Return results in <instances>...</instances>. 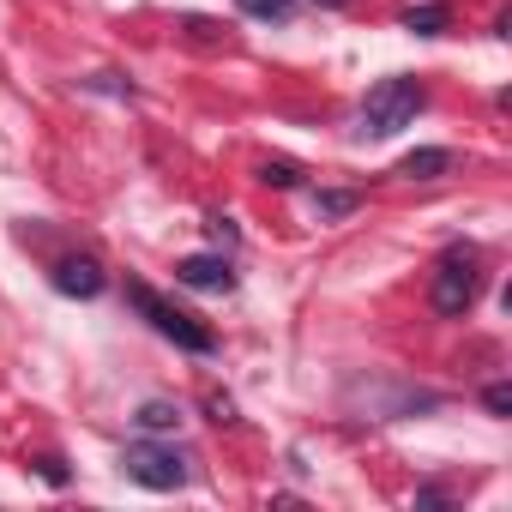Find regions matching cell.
Here are the masks:
<instances>
[{"label":"cell","instance_id":"2","mask_svg":"<svg viewBox=\"0 0 512 512\" xmlns=\"http://www.w3.org/2000/svg\"><path fill=\"white\" fill-rule=\"evenodd\" d=\"M127 302H133V308L151 320V332H157V338H169L175 350H187V356H211V350H217L211 326H199L193 314H181L175 302H163L151 284H127Z\"/></svg>","mask_w":512,"mask_h":512},{"label":"cell","instance_id":"14","mask_svg":"<svg viewBox=\"0 0 512 512\" xmlns=\"http://www.w3.org/2000/svg\"><path fill=\"white\" fill-rule=\"evenodd\" d=\"M37 470H43V482H55V488H61V482H67V464H61V458H55V452H49V458H37Z\"/></svg>","mask_w":512,"mask_h":512},{"label":"cell","instance_id":"15","mask_svg":"<svg viewBox=\"0 0 512 512\" xmlns=\"http://www.w3.org/2000/svg\"><path fill=\"white\" fill-rule=\"evenodd\" d=\"M211 241H223V247H235V223H229V217H211Z\"/></svg>","mask_w":512,"mask_h":512},{"label":"cell","instance_id":"12","mask_svg":"<svg viewBox=\"0 0 512 512\" xmlns=\"http://www.w3.org/2000/svg\"><path fill=\"white\" fill-rule=\"evenodd\" d=\"M356 205H362L356 193H332V187H326V193H314V211H320V217H350Z\"/></svg>","mask_w":512,"mask_h":512},{"label":"cell","instance_id":"17","mask_svg":"<svg viewBox=\"0 0 512 512\" xmlns=\"http://www.w3.org/2000/svg\"><path fill=\"white\" fill-rule=\"evenodd\" d=\"M320 7H344V0H320Z\"/></svg>","mask_w":512,"mask_h":512},{"label":"cell","instance_id":"8","mask_svg":"<svg viewBox=\"0 0 512 512\" xmlns=\"http://www.w3.org/2000/svg\"><path fill=\"white\" fill-rule=\"evenodd\" d=\"M452 25V13L440 7V0H416V7H404V31H416V37H440Z\"/></svg>","mask_w":512,"mask_h":512},{"label":"cell","instance_id":"9","mask_svg":"<svg viewBox=\"0 0 512 512\" xmlns=\"http://www.w3.org/2000/svg\"><path fill=\"white\" fill-rule=\"evenodd\" d=\"M145 434H175L181 428V410L169 404V398H151V404H139V416H133Z\"/></svg>","mask_w":512,"mask_h":512},{"label":"cell","instance_id":"11","mask_svg":"<svg viewBox=\"0 0 512 512\" xmlns=\"http://www.w3.org/2000/svg\"><path fill=\"white\" fill-rule=\"evenodd\" d=\"M235 7H241L247 19H272V25H284V19L296 13V0H235Z\"/></svg>","mask_w":512,"mask_h":512},{"label":"cell","instance_id":"4","mask_svg":"<svg viewBox=\"0 0 512 512\" xmlns=\"http://www.w3.org/2000/svg\"><path fill=\"white\" fill-rule=\"evenodd\" d=\"M121 470H127L139 488H151V494H169V488L187 482V458H181L175 446H151V440L127 446V452H121Z\"/></svg>","mask_w":512,"mask_h":512},{"label":"cell","instance_id":"13","mask_svg":"<svg viewBox=\"0 0 512 512\" xmlns=\"http://www.w3.org/2000/svg\"><path fill=\"white\" fill-rule=\"evenodd\" d=\"M482 404H488V416H506V410H512V386H506V380H494V386L482 392Z\"/></svg>","mask_w":512,"mask_h":512},{"label":"cell","instance_id":"7","mask_svg":"<svg viewBox=\"0 0 512 512\" xmlns=\"http://www.w3.org/2000/svg\"><path fill=\"white\" fill-rule=\"evenodd\" d=\"M452 169H458V151H446V145H422V151H410V157L398 163L404 181H440V175H452Z\"/></svg>","mask_w":512,"mask_h":512},{"label":"cell","instance_id":"3","mask_svg":"<svg viewBox=\"0 0 512 512\" xmlns=\"http://www.w3.org/2000/svg\"><path fill=\"white\" fill-rule=\"evenodd\" d=\"M482 296V272H476V253L470 247H452L446 260L434 266V284H428V302L440 320H464Z\"/></svg>","mask_w":512,"mask_h":512},{"label":"cell","instance_id":"6","mask_svg":"<svg viewBox=\"0 0 512 512\" xmlns=\"http://www.w3.org/2000/svg\"><path fill=\"white\" fill-rule=\"evenodd\" d=\"M49 278H55V290H61V296H79V302L103 296V284H109V278H103V266L91 260V253H73V260H61Z\"/></svg>","mask_w":512,"mask_h":512},{"label":"cell","instance_id":"5","mask_svg":"<svg viewBox=\"0 0 512 512\" xmlns=\"http://www.w3.org/2000/svg\"><path fill=\"white\" fill-rule=\"evenodd\" d=\"M175 284L205 290V296H229V290H235V272H229L223 253H187V260L175 266Z\"/></svg>","mask_w":512,"mask_h":512},{"label":"cell","instance_id":"10","mask_svg":"<svg viewBox=\"0 0 512 512\" xmlns=\"http://www.w3.org/2000/svg\"><path fill=\"white\" fill-rule=\"evenodd\" d=\"M260 181H266V187H302V163H290V157H266V163H260Z\"/></svg>","mask_w":512,"mask_h":512},{"label":"cell","instance_id":"1","mask_svg":"<svg viewBox=\"0 0 512 512\" xmlns=\"http://www.w3.org/2000/svg\"><path fill=\"white\" fill-rule=\"evenodd\" d=\"M422 109H428V91H422L416 79H380V85L368 91V103H362V133H368V139H392V133H404Z\"/></svg>","mask_w":512,"mask_h":512},{"label":"cell","instance_id":"16","mask_svg":"<svg viewBox=\"0 0 512 512\" xmlns=\"http://www.w3.org/2000/svg\"><path fill=\"white\" fill-rule=\"evenodd\" d=\"M205 410H211V422H229V416H235V404H229V398H217V392L205 398Z\"/></svg>","mask_w":512,"mask_h":512}]
</instances>
